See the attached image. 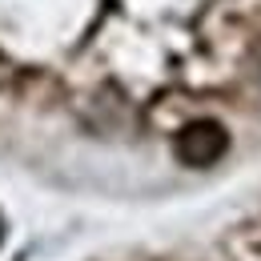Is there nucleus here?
Instances as JSON below:
<instances>
[{
    "mask_svg": "<svg viewBox=\"0 0 261 261\" xmlns=\"http://www.w3.org/2000/svg\"><path fill=\"white\" fill-rule=\"evenodd\" d=\"M173 153L189 169H209V165H217L229 153V129L217 125V121H193V125H185L177 133Z\"/></svg>",
    "mask_w": 261,
    "mask_h": 261,
    "instance_id": "1",
    "label": "nucleus"
}]
</instances>
